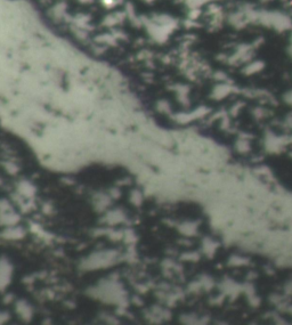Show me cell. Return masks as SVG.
Masks as SVG:
<instances>
[{"label": "cell", "instance_id": "1", "mask_svg": "<svg viewBox=\"0 0 292 325\" xmlns=\"http://www.w3.org/2000/svg\"><path fill=\"white\" fill-rule=\"evenodd\" d=\"M291 53H292V40H291Z\"/></svg>", "mask_w": 292, "mask_h": 325}]
</instances>
